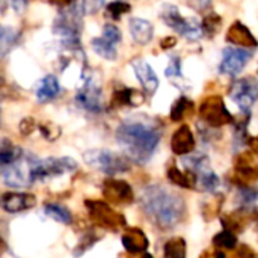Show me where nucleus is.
Instances as JSON below:
<instances>
[{
    "instance_id": "obj_1",
    "label": "nucleus",
    "mask_w": 258,
    "mask_h": 258,
    "mask_svg": "<svg viewBox=\"0 0 258 258\" xmlns=\"http://www.w3.org/2000/svg\"><path fill=\"white\" fill-rule=\"evenodd\" d=\"M160 141L159 128L150 121L127 119L116 130V142L138 163H147Z\"/></svg>"
},
{
    "instance_id": "obj_2",
    "label": "nucleus",
    "mask_w": 258,
    "mask_h": 258,
    "mask_svg": "<svg viewBox=\"0 0 258 258\" xmlns=\"http://www.w3.org/2000/svg\"><path fill=\"white\" fill-rule=\"evenodd\" d=\"M141 201L147 215L162 227H172L183 213L181 201L159 186L145 189Z\"/></svg>"
},
{
    "instance_id": "obj_3",
    "label": "nucleus",
    "mask_w": 258,
    "mask_h": 258,
    "mask_svg": "<svg viewBox=\"0 0 258 258\" xmlns=\"http://www.w3.org/2000/svg\"><path fill=\"white\" fill-rule=\"evenodd\" d=\"M38 159H35L32 154L23 153L18 159L8 163L6 166L0 168V177L2 181L14 189H21L30 186L33 180V166Z\"/></svg>"
},
{
    "instance_id": "obj_4",
    "label": "nucleus",
    "mask_w": 258,
    "mask_h": 258,
    "mask_svg": "<svg viewBox=\"0 0 258 258\" xmlns=\"http://www.w3.org/2000/svg\"><path fill=\"white\" fill-rule=\"evenodd\" d=\"M76 103L92 113L101 110V86L95 79V74L89 68H83L79 91L76 94Z\"/></svg>"
},
{
    "instance_id": "obj_5",
    "label": "nucleus",
    "mask_w": 258,
    "mask_h": 258,
    "mask_svg": "<svg viewBox=\"0 0 258 258\" xmlns=\"http://www.w3.org/2000/svg\"><path fill=\"white\" fill-rule=\"evenodd\" d=\"M160 17H162V20L165 21L166 26H169L177 33L183 35L184 38H187L190 41L200 39L201 35H203L201 24L195 18H184L180 14L178 8L174 6V5H163Z\"/></svg>"
},
{
    "instance_id": "obj_6",
    "label": "nucleus",
    "mask_w": 258,
    "mask_h": 258,
    "mask_svg": "<svg viewBox=\"0 0 258 258\" xmlns=\"http://www.w3.org/2000/svg\"><path fill=\"white\" fill-rule=\"evenodd\" d=\"M83 159L89 166L100 169L109 175L125 172L128 169L127 160L124 157L107 150H91L83 154Z\"/></svg>"
},
{
    "instance_id": "obj_7",
    "label": "nucleus",
    "mask_w": 258,
    "mask_h": 258,
    "mask_svg": "<svg viewBox=\"0 0 258 258\" xmlns=\"http://www.w3.org/2000/svg\"><path fill=\"white\" fill-rule=\"evenodd\" d=\"M122 36H121V30L112 24V23H107L104 24L103 27V33L101 36L98 38H94L91 41V45L94 48V51L101 56L103 59L106 60H115L116 56H118V50H116V45L121 42Z\"/></svg>"
},
{
    "instance_id": "obj_8",
    "label": "nucleus",
    "mask_w": 258,
    "mask_h": 258,
    "mask_svg": "<svg viewBox=\"0 0 258 258\" xmlns=\"http://www.w3.org/2000/svg\"><path fill=\"white\" fill-rule=\"evenodd\" d=\"M77 168L76 162L68 157L62 159H45V160H36L33 166V180H48L53 177H59L65 172H73Z\"/></svg>"
},
{
    "instance_id": "obj_9",
    "label": "nucleus",
    "mask_w": 258,
    "mask_h": 258,
    "mask_svg": "<svg viewBox=\"0 0 258 258\" xmlns=\"http://www.w3.org/2000/svg\"><path fill=\"white\" fill-rule=\"evenodd\" d=\"M230 95L233 98V101L245 112H248L254 103L257 101L258 98V83L251 79V77H246V79H240L237 82L233 83L231 86V91H230Z\"/></svg>"
},
{
    "instance_id": "obj_10",
    "label": "nucleus",
    "mask_w": 258,
    "mask_h": 258,
    "mask_svg": "<svg viewBox=\"0 0 258 258\" xmlns=\"http://www.w3.org/2000/svg\"><path fill=\"white\" fill-rule=\"evenodd\" d=\"M249 60H251V53L248 50L227 47L222 54V62L219 65V71L222 74L236 76L245 68V65Z\"/></svg>"
},
{
    "instance_id": "obj_11",
    "label": "nucleus",
    "mask_w": 258,
    "mask_h": 258,
    "mask_svg": "<svg viewBox=\"0 0 258 258\" xmlns=\"http://www.w3.org/2000/svg\"><path fill=\"white\" fill-rule=\"evenodd\" d=\"M201 116L213 125H222L231 121V115L225 109V104L221 97H209L201 104Z\"/></svg>"
},
{
    "instance_id": "obj_12",
    "label": "nucleus",
    "mask_w": 258,
    "mask_h": 258,
    "mask_svg": "<svg viewBox=\"0 0 258 258\" xmlns=\"http://www.w3.org/2000/svg\"><path fill=\"white\" fill-rule=\"evenodd\" d=\"M132 67L135 70V74L138 77V80L141 82L142 88L145 89L147 94H154L156 89L159 88V79L154 73V70L150 67L148 62H145L144 59H135L132 60Z\"/></svg>"
},
{
    "instance_id": "obj_13",
    "label": "nucleus",
    "mask_w": 258,
    "mask_h": 258,
    "mask_svg": "<svg viewBox=\"0 0 258 258\" xmlns=\"http://www.w3.org/2000/svg\"><path fill=\"white\" fill-rule=\"evenodd\" d=\"M227 39L234 45L246 47V48H255L258 45V41L252 35V32L240 21H236L230 26L227 32Z\"/></svg>"
},
{
    "instance_id": "obj_14",
    "label": "nucleus",
    "mask_w": 258,
    "mask_h": 258,
    "mask_svg": "<svg viewBox=\"0 0 258 258\" xmlns=\"http://www.w3.org/2000/svg\"><path fill=\"white\" fill-rule=\"evenodd\" d=\"M60 94V85L56 76L48 74L44 79H41L35 86V95L39 103H47L54 100Z\"/></svg>"
},
{
    "instance_id": "obj_15",
    "label": "nucleus",
    "mask_w": 258,
    "mask_h": 258,
    "mask_svg": "<svg viewBox=\"0 0 258 258\" xmlns=\"http://www.w3.org/2000/svg\"><path fill=\"white\" fill-rule=\"evenodd\" d=\"M128 29L135 42L145 45L153 39V24L144 18H132L128 23Z\"/></svg>"
},
{
    "instance_id": "obj_16",
    "label": "nucleus",
    "mask_w": 258,
    "mask_h": 258,
    "mask_svg": "<svg viewBox=\"0 0 258 258\" xmlns=\"http://www.w3.org/2000/svg\"><path fill=\"white\" fill-rule=\"evenodd\" d=\"M35 204L33 197L29 195H20V194H6L2 198V206L9 213H18L23 212Z\"/></svg>"
},
{
    "instance_id": "obj_17",
    "label": "nucleus",
    "mask_w": 258,
    "mask_h": 258,
    "mask_svg": "<svg viewBox=\"0 0 258 258\" xmlns=\"http://www.w3.org/2000/svg\"><path fill=\"white\" fill-rule=\"evenodd\" d=\"M144 101V95L135 89L124 88L113 95V103L116 106H138Z\"/></svg>"
},
{
    "instance_id": "obj_18",
    "label": "nucleus",
    "mask_w": 258,
    "mask_h": 258,
    "mask_svg": "<svg viewBox=\"0 0 258 258\" xmlns=\"http://www.w3.org/2000/svg\"><path fill=\"white\" fill-rule=\"evenodd\" d=\"M172 147H174V151L177 153H184V151H189L192 147H194V139H192V133L190 130L184 125L181 127L172 138Z\"/></svg>"
},
{
    "instance_id": "obj_19",
    "label": "nucleus",
    "mask_w": 258,
    "mask_h": 258,
    "mask_svg": "<svg viewBox=\"0 0 258 258\" xmlns=\"http://www.w3.org/2000/svg\"><path fill=\"white\" fill-rule=\"evenodd\" d=\"M18 32L12 27H5L0 24V59L15 45L18 39Z\"/></svg>"
},
{
    "instance_id": "obj_20",
    "label": "nucleus",
    "mask_w": 258,
    "mask_h": 258,
    "mask_svg": "<svg viewBox=\"0 0 258 258\" xmlns=\"http://www.w3.org/2000/svg\"><path fill=\"white\" fill-rule=\"evenodd\" d=\"M132 9L130 3L124 2V0H112L106 5V15L110 20H119L124 14H128Z\"/></svg>"
},
{
    "instance_id": "obj_21",
    "label": "nucleus",
    "mask_w": 258,
    "mask_h": 258,
    "mask_svg": "<svg viewBox=\"0 0 258 258\" xmlns=\"http://www.w3.org/2000/svg\"><path fill=\"white\" fill-rule=\"evenodd\" d=\"M201 27H203V33H206L207 36H215L222 27L221 15H218L216 12H210L209 15L204 17Z\"/></svg>"
},
{
    "instance_id": "obj_22",
    "label": "nucleus",
    "mask_w": 258,
    "mask_h": 258,
    "mask_svg": "<svg viewBox=\"0 0 258 258\" xmlns=\"http://www.w3.org/2000/svg\"><path fill=\"white\" fill-rule=\"evenodd\" d=\"M44 213L47 216H50L51 219L62 222V224H71V215L67 209L57 206V204H45L44 207Z\"/></svg>"
},
{
    "instance_id": "obj_23",
    "label": "nucleus",
    "mask_w": 258,
    "mask_h": 258,
    "mask_svg": "<svg viewBox=\"0 0 258 258\" xmlns=\"http://www.w3.org/2000/svg\"><path fill=\"white\" fill-rule=\"evenodd\" d=\"M192 110H194V103H192L190 100L181 97V98L174 104L172 112H171V116H172L174 121H180V119H183L186 115H190Z\"/></svg>"
},
{
    "instance_id": "obj_24",
    "label": "nucleus",
    "mask_w": 258,
    "mask_h": 258,
    "mask_svg": "<svg viewBox=\"0 0 258 258\" xmlns=\"http://www.w3.org/2000/svg\"><path fill=\"white\" fill-rule=\"evenodd\" d=\"M124 245L128 251H141L147 246V239L142 236V233H127L124 236Z\"/></svg>"
},
{
    "instance_id": "obj_25",
    "label": "nucleus",
    "mask_w": 258,
    "mask_h": 258,
    "mask_svg": "<svg viewBox=\"0 0 258 258\" xmlns=\"http://www.w3.org/2000/svg\"><path fill=\"white\" fill-rule=\"evenodd\" d=\"M165 74H166V77H181V60H180V57H177V56L171 57Z\"/></svg>"
},
{
    "instance_id": "obj_26",
    "label": "nucleus",
    "mask_w": 258,
    "mask_h": 258,
    "mask_svg": "<svg viewBox=\"0 0 258 258\" xmlns=\"http://www.w3.org/2000/svg\"><path fill=\"white\" fill-rule=\"evenodd\" d=\"M9 3V6L17 12V14H23L26 6H27V0H6Z\"/></svg>"
},
{
    "instance_id": "obj_27",
    "label": "nucleus",
    "mask_w": 258,
    "mask_h": 258,
    "mask_svg": "<svg viewBox=\"0 0 258 258\" xmlns=\"http://www.w3.org/2000/svg\"><path fill=\"white\" fill-rule=\"evenodd\" d=\"M175 44H177V39H175V36H166V38H163V39H162V42H160V47H162L163 50H168V48H172V47H175Z\"/></svg>"
},
{
    "instance_id": "obj_28",
    "label": "nucleus",
    "mask_w": 258,
    "mask_h": 258,
    "mask_svg": "<svg viewBox=\"0 0 258 258\" xmlns=\"http://www.w3.org/2000/svg\"><path fill=\"white\" fill-rule=\"evenodd\" d=\"M51 2L56 3V5H59L60 8H68V6H71V5L76 3V0H51Z\"/></svg>"
},
{
    "instance_id": "obj_29",
    "label": "nucleus",
    "mask_w": 258,
    "mask_h": 258,
    "mask_svg": "<svg viewBox=\"0 0 258 258\" xmlns=\"http://www.w3.org/2000/svg\"><path fill=\"white\" fill-rule=\"evenodd\" d=\"M145 258H151V257H145Z\"/></svg>"
}]
</instances>
